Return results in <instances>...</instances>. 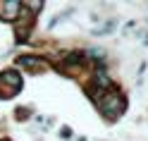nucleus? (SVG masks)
Returning <instances> with one entry per match:
<instances>
[{
  "label": "nucleus",
  "mask_w": 148,
  "mask_h": 141,
  "mask_svg": "<svg viewBox=\"0 0 148 141\" xmlns=\"http://www.w3.org/2000/svg\"><path fill=\"white\" fill-rule=\"evenodd\" d=\"M22 10H24V5H19V3H3V5H0V17L14 19L17 14H22Z\"/></svg>",
  "instance_id": "obj_2"
},
{
  "label": "nucleus",
  "mask_w": 148,
  "mask_h": 141,
  "mask_svg": "<svg viewBox=\"0 0 148 141\" xmlns=\"http://www.w3.org/2000/svg\"><path fill=\"white\" fill-rule=\"evenodd\" d=\"M3 84H7V89H0L3 96H12V93H17V91H19V86H22V81H19V77H17L14 72L0 74V86H3Z\"/></svg>",
  "instance_id": "obj_1"
}]
</instances>
